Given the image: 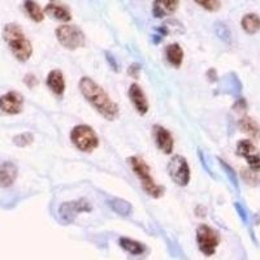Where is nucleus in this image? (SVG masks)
<instances>
[{"label": "nucleus", "mask_w": 260, "mask_h": 260, "mask_svg": "<svg viewBox=\"0 0 260 260\" xmlns=\"http://www.w3.org/2000/svg\"><path fill=\"white\" fill-rule=\"evenodd\" d=\"M80 90L85 99L94 107L107 120H115L118 116V107L101 86L89 77H83L80 81Z\"/></svg>", "instance_id": "obj_1"}, {"label": "nucleus", "mask_w": 260, "mask_h": 260, "mask_svg": "<svg viewBox=\"0 0 260 260\" xmlns=\"http://www.w3.org/2000/svg\"><path fill=\"white\" fill-rule=\"evenodd\" d=\"M3 38L18 61H27L31 57V43L17 24H7L3 29Z\"/></svg>", "instance_id": "obj_2"}, {"label": "nucleus", "mask_w": 260, "mask_h": 260, "mask_svg": "<svg viewBox=\"0 0 260 260\" xmlns=\"http://www.w3.org/2000/svg\"><path fill=\"white\" fill-rule=\"evenodd\" d=\"M129 164L132 167V169L134 171V173L141 180V183H142V187L145 189V191L150 197H152V198H160L164 194V190L166 189L160 186V185H157L154 181V178L151 177L150 167L146 164L145 160L138 156H133L129 159Z\"/></svg>", "instance_id": "obj_3"}, {"label": "nucleus", "mask_w": 260, "mask_h": 260, "mask_svg": "<svg viewBox=\"0 0 260 260\" xmlns=\"http://www.w3.org/2000/svg\"><path fill=\"white\" fill-rule=\"evenodd\" d=\"M73 145L83 152H91L99 146V139L94 130L87 125H78L71 133Z\"/></svg>", "instance_id": "obj_4"}, {"label": "nucleus", "mask_w": 260, "mask_h": 260, "mask_svg": "<svg viewBox=\"0 0 260 260\" xmlns=\"http://www.w3.org/2000/svg\"><path fill=\"white\" fill-rule=\"evenodd\" d=\"M55 32L60 45L67 50H77L85 45V34L74 25H62Z\"/></svg>", "instance_id": "obj_5"}, {"label": "nucleus", "mask_w": 260, "mask_h": 260, "mask_svg": "<svg viewBox=\"0 0 260 260\" xmlns=\"http://www.w3.org/2000/svg\"><path fill=\"white\" fill-rule=\"evenodd\" d=\"M220 238L215 229L208 225H199L197 229V243L202 254L206 256H212L219 246Z\"/></svg>", "instance_id": "obj_6"}, {"label": "nucleus", "mask_w": 260, "mask_h": 260, "mask_svg": "<svg viewBox=\"0 0 260 260\" xmlns=\"http://www.w3.org/2000/svg\"><path fill=\"white\" fill-rule=\"evenodd\" d=\"M168 175L178 186H186L190 181V168L186 159L176 155L168 162Z\"/></svg>", "instance_id": "obj_7"}, {"label": "nucleus", "mask_w": 260, "mask_h": 260, "mask_svg": "<svg viewBox=\"0 0 260 260\" xmlns=\"http://www.w3.org/2000/svg\"><path fill=\"white\" fill-rule=\"evenodd\" d=\"M91 206L85 199H78L73 202H64L59 207V219L64 224H71L78 213L90 212Z\"/></svg>", "instance_id": "obj_8"}, {"label": "nucleus", "mask_w": 260, "mask_h": 260, "mask_svg": "<svg viewBox=\"0 0 260 260\" xmlns=\"http://www.w3.org/2000/svg\"><path fill=\"white\" fill-rule=\"evenodd\" d=\"M24 107V98L20 92L9 91L0 96V115H18Z\"/></svg>", "instance_id": "obj_9"}, {"label": "nucleus", "mask_w": 260, "mask_h": 260, "mask_svg": "<svg viewBox=\"0 0 260 260\" xmlns=\"http://www.w3.org/2000/svg\"><path fill=\"white\" fill-rule=\"evenodd\" d=\"M237 154L247 160L248 166L252 171H260V154L257 152L254 143L250 141H241L237 146Z\"/></svg>", "instance_id": "obj_10"}, {"label": "nucleus", "mask_w": 260, "mask_h": 260, "mask_svg": "<svg viewBox=\"0 0 260 260\" xmlns=\"http://www.w3.org/2000/svg\"><path fill=\"white\" fill-rule=\"evenodd\" d=\"M154 138L157 147H159L162 152L172 154L175 143H173V137L169 133V130H167L166 127L156 125V126L154 127Z\"/></svg>", "instance_id": "obj_11"}, {"label": "nucleus", "mask_w": 260, "mask_h": 260, "mask_svg": "<svg viewBox=\"0 0 260 260\" xmlns=\"http://www.w3.org/2000/svg\"><path fill=\"white\" fill-rule=\"evenodd\" d=\"M180 0H155L152 4V13L156 18L167 17L176 12Z\"/></svg>", "instance_id": "obj_12"}, {"label": "nucleus", "mask_w": 260, "mask_h": 260, "mask_svg": "<svg viewBox=\"0 0 260 260\" xmlns=\"http://www.w3.org/2000/svg\"><path fill=\"white\" fill-rule=\"evenodd\" d=\"M129 96L132 103L136 107L137 112L141 113V115H146L148 111V102L143 94L142 89L137 83H133L129 87Z\"/></svg>", "instance_id": "obj_13"}, {"label": "nucleus", "mask_w": 260, "mask_h": 260, "mask_svg": "<svg viewBox=\"0 0 260 260\" xmlns=\"http://www.w3.org/2000/svg\"><path fill=\"white\" fill-rule=\"evenodd\" d=\"M17 167L12 161H4L0 164V187H9L17 178Z\"/></svg>", "instance_id": "obj_14"}, {"label": "nucleus", "mask_w": 260, "mask_h": 260, "mask_svg": "<svg viewBox=\"0 0 260 260\" xmlns=\"http://www.w3.org/2000/svg\"><path fill=\"white\" fill-rule=\"evenodd\" d=\"M47 86L51 89V91L53 94L59 95L61 96L65 91V81H64V76H62L61 71H57V69H53L48 73L47 76Z\"/></svg>", "instance_id": "obj_15"}, {"label": "nucleus", "mask_w": 260, "mask_h": 260, "mask_svg": "<svg viewBox=\"0 0 260 260\" xmlns=\"http://www.w3.org/2000/svg\"><path fill=\"white\" fill-rule=\"evenodd\" d=\"M45 13H47L50 17H52L53 20L57 21H69L72 18L71 12H69L68 8H65L62 6H56V4H48L45 8Z\"/></svg>", "instance_id": "obj_16"}, {"label": "nucleus", "mask_w": 260, "mask_h": 260, "mask_svg": "<svg viewBox=\"0 0 260 260\" xmlns=\"http://www.w3.org/2000/svg\"><path fill=\"white\" fill-rule=\"evenodd\" d=\"M166 55L169 64L176 67V68H180L183 60V51L180 47V45H177V43L169 45L166 50Z\"/></svg>", "instance_id": "obj_17"}, {"label": "nucleus", "mask_w": 260, "mask_h": 260, "mask_svg": "<svg viewBox=\"0 0 260 260\" xmlns=\"http://www.w3.org/2000/svg\"><path fill=\"white\" fill-rule=\"evenodd\" d=\"M118 243H120V246L124 248L125 251L132 255H142L146 251V247L143 243L137 242V241L130 240V238H125V237L120 238Z\"/></svg>", "instance_id": "obj_18"}, {"label": "nucleus", "mask_w": 260, "mask_h": 260, "mask_svg": "<svg viewBox=\"0 0 260 260\" xmlns=\"http://www.w3.org/2000/svg\"><path fill=\"white\" fill-rule=\"evenodd\" d=\"M25 11L29 15V17L36 22H42L45 18V11H42L41 7L34 2V0H25Z\"/></svg>", "instance_id": "obj_19"}, {"label": "nucleus", "mask_w": 260, "mask_h": 260, "mask_svg": "<svg viewBox=\"0 0 260 260\" xmlns=\"http://www.w3.org/2000/svg\"><path fill=\"white\" fill-rule=\"evenodd\" d=\"M108 204H110V207L115 211L116 213L122 216H129L133 211L132 206H130L129 202L124 201V199L120 198H112L108 201Z\"/></svg>", "instance_id": "obj_20"}, {"label": "nucleus", "mask_w": 260, "mask_h": 260, "mask_svg": "<svg viewBox=\"0 0 260 260\" xmlns=\"http://www.w3.org/2000/svg\"><path fill=\"white\" fill-rule=\"evenodd\" d=\"M240 126H241V129H242L246 134H248V136L251 137V138H254V139L260 138V129H259V126H257L256 122H255L252 118H250V117L242 118L240 122Z\"/></svg>", "instance_id": "obj_21"}, {"label": "nucleus", "mask_w": 260, "mask_h": 260, "mask_svg": "<svg viewBox=\"0 0 260 260\" xmlns=\"http://www.w3.org/2000/svg\"><path fill=\"white\" fill-rule=\"evenodd\" d=\"M242 27L247 34H255L260 29V18L254 13L246 15L242 18Z\"/></svg>", "instance_id": "obj_22"}, {"label": "nucleus", "mask_w": 260, "mask_h": 260, "mask_svg": "<svg viewBox=\"0 0 260 260\" xmlns=\"http://www.w3.org/2000/svg\"><path fill=\"white\" fill-rule=\"evenodd\" d=\"M160 32H161L162 36H167V34H181L183 32V26L176 20H169L167 22H164V25H161V27H159Z\"/></svg>", "instance_id": "obj_23"}, {"label": "nucleus", "mask_w": 260, "mask_h": 260, "mask_svg": "<svg viewBox=\"0 0 260 260\" xmlns=\"http://www.w3.org/2000/svg\"><path fill=\"white\" fill-rule=\"evenodd\" d=\"M32 141H34V136L29 132H25V133H21L18 136L13 137V143L18 147H26V146L31 145Z\"/></svg>", "instance_id": "obj_24"}, {"label": "nucleus", "mask_w": 260, "mask_h": 260, "mask_svg": "<svg viewBox=\"0 0 260 260\" xmlns=\"http://www.w3.org/2000/svg\"><path fill=\"white\" fill-rule=\"evenodd\" d=\"M194 2L198 6H201L202 8L210 11V12H215V11L220 8L219 0H194Z\"/></svg>", "instance_id": "obj_25"}, {"label": "nucleus", "mask_w": 260, "mask_h": 260, "mask_svg": "<svg viewBox=\"0 0 260 260\" xmlns=\"http://www.w3.org/2000/svg\"><path fill=\"white\" fill-rule=\"evenodd\" d=\"M24 81L27 85V87H30V89H32V87H36V86L38 85V80H37L36 76H32V74H26Z\"/></svg>", "instance_id": "obj_26"}, {"label": "nucleus", "mask_w": 260, "mask_h": 260, "mask_svg": "<svg viewBox=\"0 0 260 260\" xmlns=\"http://www.w3.org/2000/svg\"><path fill=\"white\" fill-rule=\"evenodd\" d=\"M139 71H141V67H139L138 64H134V65H130V67H129V71H127V73H129L130 76H132V77L138 78Z\"/></svg>", "instance_id": "obj_27"}, {"label": "nucleus", "mask_w": 260, "mask_h": 260, "mask_svg": "<svg viewBox=\"0 0 260 260\" xmlns=\"http://www.w3.org/2000/svg\"><path fill=\"white\" fill-rule=\"evenodd\" d=\"M106 56H107V60H108V62H110V64H112V68L117 72V64H116V61H115V59H113L112 55H110V53L107 52Z\"/></svg>", "instance_id": "obj_28"}]
</instances>
